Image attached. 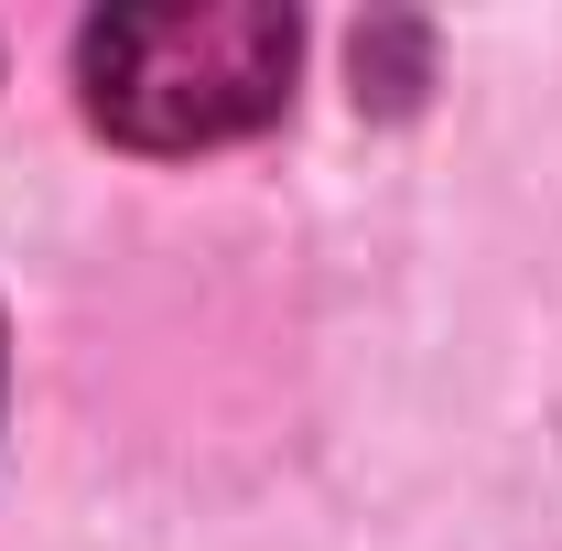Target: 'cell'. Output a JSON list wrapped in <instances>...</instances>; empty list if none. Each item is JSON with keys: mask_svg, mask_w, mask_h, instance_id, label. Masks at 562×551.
<instances>
[{"mask_svg": "<svg viewBox=\"0 0 562 551\" xmlns=\"http://www.w3.org/2000/svg\"><path fill=\"white\" fill-rule=\"evenodd\" d=\"M76 76H87V120L131 151L249 140L292 98V11H271V0L98 11L76 44Z\"/></svg>", "mask_w": 562, "mask_h": 551, "instance_id": "obj_1", "label": "cell"}]
</instances>
